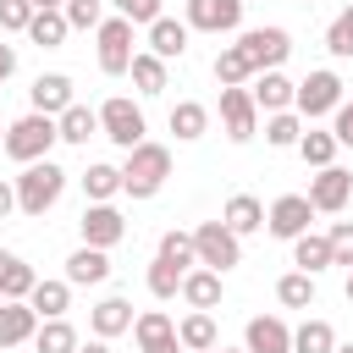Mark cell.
<instances>
[{"label": "cell", "instance_id": "6da1fadb", "mask_svg": "<svg viewBox=\"0 0 353 353\" xmlns=\"http://www.w3.org/2000/svg\"><path fill=\"white\" fill-rule=\"evenodd\" d=\"M165 176H171V149L165 143H132L127 149V165H121V193L127 199H154L160 188H165Z\"/></svg>", "mask_w": 353, "mask_h": 353}, {"label": "cell", "instance_id": "7a4b0ae2", "mask_svg": "<svg viewBox=\"0 0 353 353\" xmlns=\"http://www.w3.org/2000/svg\"><path fill=\"white\" fill-rule=\"evenodd\" d=\"M11 188H17V210H22V215H44V210H55V199L66 193V171L44 154V160L22 165V176H11Z\"/></svg>", "mask_w": 353, "mask_h": 353}, {"label": "cell", "instance_id": "3957f363", "mask_svg": "<svg viewBox=\"0 0 353 353\" xmlns=\"http://www.w3.org/2000/svg\"><path fill=\"white\" fill-rule=\"evenodd\" d=\"M50 143H61V138H55V116L28 110V116H17V121L6 127V143H0V149H6L17 165H33V160L50 154Z\"/></svg>", "mask_w": 353, "mask_h": 353}, {"label": "cell", "instance_id": "277c9868", "mask_svg": "<svg viewBox=\"0 0 353 353\" xmlns=\"http://www.w3.org/2000/svg\"><path fill=\"white\" fill-rule=\"evenodd\" d=\"M347 94H342V77L331 72V66H314L298 88H292V110L303 116V121H320V116H331L336 105H342Z\"/></svg>", "mask_w": 353, "mask_h": 353}, {"label": "cell", "instance_id": "5b68a950", "mask_svg": "<svg viewBox=\"0 0 353 353\" xmlns=\"http://www.w3.org/2000/svg\"><path fill=\"white\" fill-rule=\"evenodd\" d=\"M193 254H199V265H210V270H232V265H243V237L226 226V221H199L193 226Z\"/></svg>", "mask_w": 353, "mask_h": 353}, {"label": "cell", "instance_id": "8992f818", "mask_svg": "<svg viewBox=\"0 0 353 353\" xmlns=\"http://www.w3.org/2000/svg\"><path fill=\"white\" fill-rule=\"evenodd\" d=\"M99 132H105L116 149H132V143H143V132H149V121H143V105H132L127 94H110V99L99 105Z\"/></svg>", "mask_w": 353, "mask_h": 353}, {"label": "cell", "instance_id": "52a82bcc", "mask_svg": "<svg viewBox=\"0 0 353 353\" xmlns=\"http://www.w3.org/2000/svg\"><path fill=\"white\" fill-rule=\"evenodd\" d=\"M94 50H99V72L105 77H121L127 66H132V22L127 17H105L99 28H94Z\"/></svg>", "mask_w": 353, "mask_h": 353}, {"label": "cell", "instance_id": "ba28073f", "mask_svg": "<svg viewBox=\"0 0 353 353\" xmlns=\"http://www.w3.org/2000/svg\"><path fill=\"white\" fill-rule=\"evenodd\" d=\"M303 199L314 204V215H342L347 199H353V171H342V165H320V171L309 176V193H303Z\"/></svg>", "mask_w": 353, "mask_h": 353}, {"label": "cell", "instance_id": "9c48e42d", "mask_svg": "<svg viewBox=\"0 0 353 353\" xmlns=\"http://www.w3.org/2000/svg\"><path fill=\"white\" fill-rule=\"evenodd\" d=\"M221 127H226V138H232V143H248V138L259 132V105H254L248 83L221 88Z\"/></svg>", "mask_w": 353, "mask_h": 353}, {"label": "cell", "instance_id": "30bf717a", "mask_svg": "<svg viewBox=\"0 0 353 353\" xmlns=\"http://www.w3.org/2000/svg\"><path fill=\"white\" fill-rule=\"evenodd\" d=\"M309 221H314V204H309L303 193H281V199L265 210V232H270V237H281V243L303 237V232H309Z\"/></svg>", "mask_w": 353, "mask_h": 353}, {"label": "cell", "instance_id": "8fae6325", "mask_svg": "<svg viewBox=\"0 0 353 353\" xmlns=\"http://www.w3.org/2000/svg\"><path fill=\"white\" fill-rule=\"evenodd\" d=\"M237 44L248 50L254 72H270V66H281L292 55V33L287 28H248V33H237Z\"/></svg>", "mask_w": 353, "mask_h": 353}, {"label": "cell", "instance_id": "7c38bea8", "mask_svg": "<svg viewBox=\"0 0 353 353\" xmlns=\"http://www.w3.org/2000/svg\"><path fill=\"white\" fill-rule=\"evenodd\" d=\"M182 22L193 33H237L243 28V0H188Z\"/></svg>", "mask_w": 353, "mask_h": 353}, {"label": "cell", "instance_id": "4fadbf2b", "mask_svg": "<svg viewBox=\"0 0 353 353\" xmlns=\"http://www.w3.org/2000/svg\"><path fill=\"white\" fill-rule=\"evenodd\" d=\"M77 232H83V243H88V248H105V254H110V248L127 237V221H121V210H116V204H88V210H83V221H77Z\"/></svg>", "mask_w": 353, "mask_h": 353}, {"label": "cell", "instance_id": "5bb4252c", "mask_svg": "<svg viewBox=\"0 0 353 353\" xmlns=\"http://www.w3.org/2000/svg\"><path fill=\"white\" fill-rule=\"evenodd\" d=\"M292 77L281 72V66H270V72H254L248 77V94H254V105H259V116H270V110H292Z\"/></svg>", "mask_w": 353, "mask_h": 353}, {"label": "cell", "instance_id": "9a60e30c", "mask_svg": "<svg viewBox=\"0 0 353 353\" xmlns=\"http://www.w3.org/2000/svg\"><path fill=\"white\" fill-rule=\"evenodd\" d=\"M243 347L248 353H292V325L281 314H254L243 331Z\"/></svg>", "mask_w": 353, "mask_h": 353}, {"label": "cell", "instance_id": "2e32d148", "mask_svg": "<svg viewBox=\"0 0 353 353\" xmlns=\"http://www.w3.org/2000/svg\"><path fill=\"white\" fill-rule=\"evenodd\" d=\"M33 331H39L33 303L28 298H0V347H22V342H33Z\"/></svg>", "mask_w": 353, "mask_h": 353}, {"label": "cell", "instance_id": "e0dca14e", "mask_svg": "<svg viewBox=\"0 0 353 353\" xmlns=\"http://www.w3.org/2000/svg\"><path fill=\"white\" fill-rule=\"evenodd\" d=\"M28 99H33V110L61 116L77 94H72V77H66V72H39V77H33V88H28Z\"/></svg>", "mask_w": 353, "mask_h": 353}, {"label": "cell", "instance_id": "ac0fdd59", "mask_svg": "<svg viewBox=\"0 0 353 353\" xmlns=\"http://www.w3.org/2000/svg\"><path fill=\"white\" fill-rule=\"evenodd\" d=\"M176 292H182V303H188V309H215L226 287H221V270H210V265H193V270L182 276V287H176Z\"/></svg>", "mask_w": 353, "mask_h": 353}, {"label": "cell", "instance_id": "d6986e66", "mask_svg": "<svg viewBox=\"0 0 353 353\" xmlns=\"http://www.w3.org/2000/svg\"><path fill=\"white\" fill-rule=\"evenodd\" d=\"M188 22H176V17H154L149 22V50L160 55V61H182L188 55Z\"/></svg>", "mask_w": 353, "mask_h": 353}, {"label": "cell", "instance_id": "ffe728a7", "mask_svg": "<svg viewBox=\"0 0 353 353\" xmlns=\"http://www.w3.org/2000/svg\"><path fill=\"white\" fill-rule=\"evenodd\" d=\"M66 281H72V287H99V281H110V254L83 243V248L66 259Z\"/></svg>", "mask_w": 353, "mask_h": 353}, {"label": "cell", "instance_id": "44dd1931", "mask_svg": "<svg viewBox=\"0 0 353 353\" xmlns=\"http://www.w3.org/2000/svg\"><path fill=\"white\" fill-rule=\"evenodd\" d=\"M88 331L94 336H121V331H132V303L127 298H99L94 309H88Z\"/></svg>", "mask_w": 353, "mask_h": 353}, {"label": "cell", "instance_id": "7402d4cb", "mask_svg": "<svg viewBox=\"0 0 353 353\" xmlns=\"http://www.w3.org/2000/svg\"><path fill=\"white\" fill-rule=\"evenodd\" d=\"M28 303H33L39 320H61V314L72 309V281H66V276H61V281H44V276H39L33 292H28Z\"/></svg>", "mask_w": 353, "mask_h": 353}, {"label": "cell", "instance_id": "603a6c76", "mask_svg": "<svg viewBox=\"0 0 353 353\" xmlns=\"http://www.w3.org/2000/svg\"><path fill=\"white\" fill-rule=\"evenodd\" d=\"M94 132H99V110L77 105V99H72V105L55 116V138H61V143H88Z\"/></svg>", "mask_w": 353, "mask_h": 353}, {"label": "cell", "instance_id": "cb8c5ba5", "mask_svg": "<svg viewBox=\"0 0 353 353\" xmlns=\"http://www.w3.org/2000/svg\"><path fill=\"white\" fill-rule=\"evenodd\" d=\"M165 66H171V61H160L154 50H138V55H132V66H127V72H132V88H138L143 99L165 94Z\"/></svg>", "mask_w": 353, "mask_h": 353}, {"label": "cell", "instance_id": "d4e9b609", "mask_svg": "<svg viewBox=\"0 0 353 353\" xmlns=\"http://www.w3.org/2000/svg\"><path fill=\"white\" fill-rule=\"evenodd\" d=\"M221 221H226L237 237H248V232H259V226H265V204H259L254 193H232V199H226V210H221Z\"/></svg>", "mask_w": 353, "mask_h": 353}, {"label": "cell", "instance_id": "484cf974", "mask_svg": "<svg viewBox=\"0 0 353 353\" xmlns=\"http://www.w3.org/2000/svg\"><path fill=\"white\" fill-rule=\"evenodd\" d=\"M132 336H138V353H149V347L176 336V320L165 309H143V314H132Z\"/></svg>", "mask_w": 353, "mask_h": 353}, {"label": "cell", "instance_id": "4316f807", "mask_svg": "<svg viewBox=\"0 0 353 353\" xmlns=\"http://www.w3.org/2000/svg\"><path fill=\"white\" fill-rule=\"evenodd\" d=\"M176 342H182V353H210L221 336H215V314L210 309H193L182 325H176Z\"/></svg>", "mask_w": 353, "mask_h": 353}, {"label": "cell", "instance_id": "83f0119b", "mask_svg": "<svg viewBox=\"0 0 353 353\" xmlns=\"http://www.w3.org/2000/svg\"><path fill=\"white\" fill-rule=\"evenodd\" d=\"M33 265L22 259V254H11V248H0V298H28L33 292Z\"/></svg>", "mask_w": 353, "mask_h": 353}, {"label": "cell", "instance_id": "f1b7e54d", "mask_svg": "<svg viewBox=\"0 0 353 353\" xmlns=\"http://www.w3.org/2000/svg\"><path fill=\"white\" fill-rule=\"evenodd\" d=\"M66 33H72V28H66V11H61V6L33 11V22H28V39H33L39 50H61V44H66Z\"/></svg>", "mask_w": 353, "mask_h": 353}, {"label": "cell", "instance_id": "f546056e", "mask_svg": "<svg viewBox=\"0 0 353 353\" xmlns=\"http://www.w3.org/2000/svg\"><path fill=\"white\" fill-rule=\"evenodd\" d=\"M171 132H176V143L204 138V132H210V110H204L199 99H176V105H171Z\"/></svg>", "mask_w": 353, "mask_h": 353}, {"label": "cell", "instance_id": "4dcf8cb0", "mask_svg": "<svg viewBox=\"0 0 353 353\" xmlns=\"http://www.w3.org/2000/svg\"><path fill=\"white\" fill-rule=\"evenodd\" d=\"M77 182H83V199H88V204H110V199L121 193V165H105V160H99V165H88Z\"/></svg>", "mask_w": 353, "mask_h": 353}, {"label": "cell", "instance_id": "1f68e13d", "mask_svg": "<svg viewBox=\"0 0 353 353\" xmlns=\"http://www.w3.org/2000/svg\"><path fill=\"white\" fill-rule=\"evenodd\" d=\"M77 342H83V336H77V325H72L66 314H61V320H39V331H33V347H39V353H77Z\"/></svg>", "mask_w": 353, "mask_h": 353}, {"label": "cell", "instance_id": "d6a6232c", "mask_svg": "<svg viewBox=\"0 0 353 353\" xmlns=\"http://www.w3.org/2000/svg\"><path fill=\"white\" fill-rule=\"evenodd\" d=\"M303 127H309V121H303L298 110H270V116H265V143H270V149H298Z\"/></svg>", "mask_w": 353, "mask_h": 353}, {"label": "cell", "instance_id": "836d02e7", "mask_svg": "<svg viewBox=\"0 0 353 353\" xmlns=\"http://www.w3.org/2000/svg\"><path fill=\"white\" fill-rule=\"evenodd\" d=\"M336 132H325V127H303V138H298V154H303V165H336Z\"/></svg>", "mask_w": 353, "mask_h": 353}, {"label": "cell", "instance_id": "e575fe53", "mask_svg": "<svg viewBox=\"0 0 353 353\" xmlns=\"http://www.w3.org/2000/svg\"><path fill=\"white\" fill-rule=\"evenodd\" d=\"M292 265L309 270V276H320V270L331 265V243H325V232H303V237H292Z\"/></svg>", "mask_w": 353, "mask_h": 353}, {"label": "cell", "instance_id": "d590c367", "mask_svg": "<svg viewBox=\"0 0 353 353\" xmlns=\"http://www.w3.org/2000/svg\"><path fill=\"white\" fill-rule=\"evenodd\" d=\"M248 77H254L248 50H243V44H226V50L215 55V83H221V88H237V83H248Z\"/></svg>", "mask_w": 353, "mask_h": 353}, {"label": "cell", "instance_id": "8d00e7d4", "mask_svg": "<svg viewBox=\"0 0 353 353\" xmlns=\"http://www.w3.org/2000/svg\"><path fill=\"white\" fill-rule=\"evenodd\" d=\"M276 303L281 309H314V276L309 270H287L276 281Z\"/></svg>", "mask_w": 353, "mask_h": 353}, {"label": "cell", "instance_id": "74e56055", "mask_svg": "<svg viewBox=\"0 0 353 353\" xmlns=\"http://www.w3.org/2000/svg\"><path fill=\"white\" fill-rule=\"evenodd\" d=\"M336 347V331H331V320H303L298 331H292V353H331Z\"/></svg>", "mask_w": 353, "mask_h": 353}, {"label": "cell", "instance_id": "f35d334b", "mask_svg": "<svg viewBox=\"0 0 353 353\" xmlns=\"http://www.w3.org/2000/svg\"><path fill=\"white\" fill-rule=\"evenodd\" d=\"M182 276H188L182 265H171L165 254H154V265H149V298H160V303H165V298H176Z\"/></svg>", "mask_w": 353, "mask_h": 353}, {"label": "cell", "instance_id": "ab89813d", "mask_svg": "<svg viewBox=\"0 0 353 353\" xmlns=\"http://www.w3.org/2000/svg\"><path fill=\"white\" fill-rule=\"evenodd\" d=\"M325 50H331L336 61H347V55H353V6L331 17V28H325Z\"/></svg>", "mask_w": 353, "mask_h": 353}, {"label": "cell", "instance_id": "60d3db41", "mask_svg": "<svg viewBox=\"0 0 353 353\" xmlns=\"http://www.w3.org/2000/svg\"><path fill=\"white\" fill-rule=\"evenodd\" d=\"M160 254H165L171 265H182V270L199 265V254H193V232H165V237H160Z\"/></svg>", "mask_w": 353, "mask_h": 353}, {"label": "cell", "instance_id": "b9f144b4", "mask_svg": "<svg viewBox=\"0 0 353 353\" xmlns=\"http://www.w3.org/2000/svg\"><path fill=\"white\" fill-rule=\"evenodd\" d=\"M66 28H99L105 22V0H66Z\"/></svg>", "mask_w": 353, "mask_h": 353}, {"label": "cell", "instance_id": "7bdbcfd3", "mask_svg": "<svg viewBox=\"0 0 353 353\" xmlns=\"http://www.w3.org/2000/svg\"><path fill=\"white\" fill-rule=\"evenodd\" d=\"M33 0H0V33H28Z\"/></svg>", "mask_w": 353, "mask_h": 353}, {"label": "cell", "instance_id": "ee69618b", "mask_svg": "<svg viewBox=\"0 0 353 353\" xmlns=\"http://www.w3.org/2000/svg\"><path fill=\"white\" fill-rule=\"evenodd\" d=\"M325 243H331V265H347L353 270V221H336L325 232Z\"/></svg>", "mask_w": 353, "mask_h": 353}, {"label": "cell", "instance_id": "f6af8a7d", "mask_svg": "<svg viewBox=\"0 0 353 353\" xmlns=\"http://www.w3.org/2000/svg\"><path fill=\"white\" fill-rule=\"evenodd\" d=\"M105 6H116V17H127L132 28H138V22L149 28L154 17H165V11H160V0H105Z\"/></svg>", "mask_w": 353, "mask_h": 353}, {"label": "cell", "instance_id": "bcb514c9", "mask_svg": "<svg viewBox=\"0 0 353 353\" xmlns=\"http://www.w3.org/2000/svg\"><path fill=\"white\" fill-rule=\"evenodd\" d=\"M331 116H336V121H331V132H336V143H342V149H353V99H342V105H336Z\"/></svg>", "mask_w": 353, "mask_h": 353}, {"label": "cell", "instance_id": "7dc6e473", "mask_svg": "<svg viewBox=\"0 0 353 353\" xmlns=\"http://www.w3.org/2000/svg\"><path fill=\"white\" fill-rule=\"evenodd\" d=\"M11 210H17V188H11V182H6V176H0V221H6V215H11Z\"/></svg>", "mask_w": 353, "mask_h": 353}, {"label": "cell", "instance_id": "c3c4849f", "mask_svg": "<svg viewBox=\"0 0 353 353\" xmlns=\"http://www.w3.org/2000/svg\"><path fill=\"white\" fill-rule=\"evenodd\" d=\"M11 72H17V50H11V44H0V83H6Z\"/></svg>", "mask_w": 353, "mask_h": 353}, {"label": "cell", "instance_id": "681fc988", "mask_svg": "<svg viewBox=\"0 0 353 353\" xmlns=\"http://www.w3.org/2000/svg\"><path fill=\"white\" fill-rule=\"evenodd\" d=\"M77 353H110V342L105 336H88V342H77Z\"/></svg>", "mask_w": 353, "mask_h": 353}, {"label": "cell", "instance_id": "f907efd6", "mask_svg": "<svg viewBox=\"0 0 353 353\" xmlns=\"http://www.w3.org/2000/svg\"><path fill=\"white\" fill-rule=\"evenodd\" d=\"M149 353H182V342L171 336V342H160V347H149Z\"/></svg>", "mask_w": 353, "mask_h": 353}, {"label": "cell", "instance_id": "816d5d0a", "mask_svg": "<svg viewBox=\"0 0 353 353\" xmlns=\"http://www.w3.org/2000/svg\"><path fill=\"white\" fill-rule=\"evenodd\" d=\"M50 6H66V0H33V11H50Z\"/></svg>", "mask_w": 353, "mask_h": 353}, {"label": "cell", "instance_id": "f5cc1de1", "mask_svg": "<svg viewBox=\"0 0 353 353\" xmlns=\"http://www.w3.org/2000/svg\"><path fill=\"white\" fill-rule=\"evenodd\" d=\"M210 353H248V347H221V342H215V347H210Z\"/></svg>", "mask_w": 353, "mask_h": 353}, {"label": "cell", "instance_id": "db71d44e", "mask_svg": "<svg viewBox=\"0 0 353 353\" xmlns=\"http://www.w3.org/2000/svg\"><path fill=\"white\" fill-rule=\"evenodd\" d=\"M331 353H353V342H336V347H331Z\"/></svg>", "mask_w": 353, "mask_h": 353}, {"label": "cell", "instance_id": "11a10c76", "mask_svg": "<svg viewBox=\"0 0 353 353\" xmlns=\"http://www.w3.org/2000/svg\"><path fill=\"white\" fill-rule=\"evenodd\" d=\"M347 303H353V270H347Z\"/></svg>", "mask_w": 353, "mask_h": 353}, {"label": "cell", "instance_id": "9f6ffc18", "mask_svg": "<svg viewBox=\"0 0 353 353\" xmlns=\"http://www.w3.org/2000/svg\"><path fill=\"white\" fill-rule=\"evenodd\" d=\"M0 143H6V127H0Z\"/></svg>", "mask_w": 353, "mask_h": 353}, {"label": "cell", "instance_id": "6f0895ef", "mask_svg": "<svg viewBox=\"0 0 353 353\" xmlns=\"http://www.w3.org/2000/svg\"><path fill=\"white\" fill-rule=\"evenodd\" d=\"M303 6H314V0H303Z\"/></svg>", "mask_w": 353, "mask_h": 353}, {"label": "cell", "instance_id": "680465c9", "mask_svg": "<svg viewBox=\"0 0 353 353\" xmlns=\"http://www.w3.org/2000/svg\"><path fill=\"white\" fill-rule=\"evenodd\" d=\"M243 6H248V0H243Z\"/></svg>", "mask_w": 353, "mask_h": 353}]
</instances>
